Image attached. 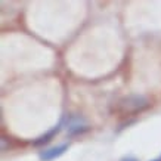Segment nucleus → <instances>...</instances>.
Segmentation results:
<instances>
[{"mask_svg": "<svg viewBox=\"0 0 161 161\" xmlns=\"http://www.w3.org/2000/svg\"><path fill=\"white\" fill-rule=\"evenodd\" d=\"M69 148L68 143H62V145H58V147L49 148V149H44V151L40 152V160L42 161H52L56 160L58 157H61L62 154H65V151Z\"/></svg>", "mask_w": 161, "mask_h": 161, "instance_id": "f03ea898", "label": "nucleus"}, {"mask_svg": "<svg viewBox=\"0 0 161 161\" xmlns=\"http://www.w3.org/2000/svg\"><path fill=\"white\" fill-rule=\"evenodd\" d=\"M120 161H139V160H136L135 157H124V158H121Z\"/></svg>", "mask_w": 161, "mask_h": 161, "instance_id": "20e7f679", "label": "nucleus"}, {"mask_svg": "<svg viewBox=\"0 0 161 161\" xmlns=\"http://www.w3.org/2000/svg\"><path fill=\"white\" fill-rule=\"evenodd\" d=\"M152 161H161V158H160V160H152Z\"/></svg>", "mask_w": 161, "mask_h": 161, "instance_id": "39448f33", "label": "nucleus"}, {"mask_svg": "<svg viewBox=\"0 0 161 161\" xmlns=\"http://www.w3.org/2000/svg\"><path fill=\"white\" fill-rule=\"evenodd\" d=\"M151 105L149 99L145 98L143 95H127L123 96L115 103V112L123 115H133L137 112H142L148 109Z\"/></svg>", "mask_w": 161, "mask_h": 161, "instance_id": "f257e3e1", "label": "nucleus"}, {"mask_svg": "<svg viewBox=\"0 0 161 161\" xmlns=\"http://www.w3.org/2000/svg\"><path fill=\"white\" fill-rule=\"evenodd\" d=\"M59 130H61V123H59L58 126L52 127L49 132H46L44 135H42L40 137H37V139L33 142V145H34V147H43V145H46V143H49V142L59 133Z\"/></svg>", "mask_w": 161, "mask_h": 161, "instance_id": "7ed1b4c3", "label": "nucleus"}]
</instances>
